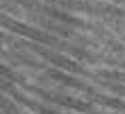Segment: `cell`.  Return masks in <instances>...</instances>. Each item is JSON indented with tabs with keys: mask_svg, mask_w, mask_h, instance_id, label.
Returning <instances> with one entry per match:
<instances>
[]
</instances>
